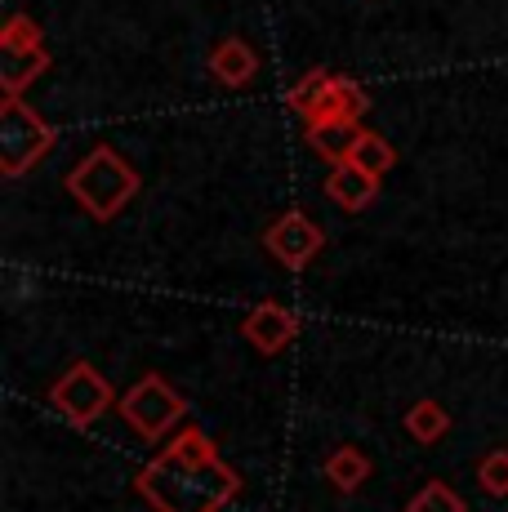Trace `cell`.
Masks as SVG:
<instances>
[{"label":"cell","mask_w":508,"mask_h":512,"mask_svg":"<svg viewBox=\"0 0 508 512\" xmlns=\"http://www.w3.org/2000/svg\"><path fill=\"white\" fill-rule=\"evenodd\" d=\"M353 139H357V125L353 121H317V125H308V147L317 156H326L330 165L348 161Z\"/></svg>","instance_id":"8fae6325"},{"label":"cell","mask_w":508,"mask_h":512,"mask_svg":"<svg viewBox=\"0 0 508 512\" xmlns=\"http://www.w3.org/2000/svg\"><path fill=\"white\" fill-rule=\"evenodd\" d=\"M134 490L156 512H223L241 490V477L201 428H183L179 441L134 477Z\"/></svg>","instance_id":"6da1fadb"},{"label":"cell","mask_w":508,"mask_h":512,"mask_svg":"<svg viewBox=\"0 0 508 512\" xmlns=\"http://www.w3.org/2000/svg\"><path fill=\"white\" fill-rule=\"evenodd\" d=\"M32 49H45V45H41V27H36V18H27V14H9V23L0 27V54H32Z\"/></svg>","instance_id":"2e32d148"},{"label":"cell","mask_w":508,"mask_h":512,"mask_svg":"<svg viewBox=\"0 0 508 512\" xmlns=\"http://www.w3.org/2000/svg\"><path fill=\"white\" fill-rule=\"evenodd\" d=\"M50 406L67 423H76V428H90V423L112 406V383H107L90 361H76L72 370L58 374V383L50 388Z\"/></svg>","instance_id":"5b68a950"},{"label":"cell","mask_w":508,"mask_h":512,"mask_svg":"<svg viewBox=\"0 0 508 512\" xmlns=\"http://www.w3.org/2000/svg\"><path fill=\"white\" fill-rule=\"evenodd\" d=\"M326 85H330V72H321V67H317V72L299 76V81L290 85L286 103L295 107V112H299V116H304V121H308V116H312V107H317V103H321V94H326Z\"/></svg>","instance_id":"ac0fdd59"},{"label":"cell","mask_w":508,"mask_h":512,"mask_svg":"<svg viewBox=\"0 0 508 512\" xmlns=\"http://www.w3.org/2000/svg\"><path fill=\"white\" fill-rule=\"evenodd\" d=\"M477 481H482L486 495L504 499L508 495V450H491V455L482 459V468H477Z\"/></svg>","instance_id":"d6986e66"},{"label":"cell","mask_w":508,"mask_h":512,"mask_svg":"<svg viewBox=\"0 0 508 512\" xmlns=\"http://www.w3.org/2000/svg\"><path fill=\"white\" fill-rule=\"evenodd\" d=\"M263 245H268V254L281 263V268L304 272L308 263L321 254L326 236H321V228L308 219L304 210H286L281 219H272L268 228H263Z\"/></svg>","instance_id":"8992f818"},{"label":"cell","mask_w":508,"mask_h":512,"mask_svg":"<svg viewBox=\"0 0 508 512\" xmlns=\"http://www.w3.org/2000/svg\"><path fill=\"white\" fill-rule=\"evenodd\" d=\"M326 196L339 205V210L361 214L379 196V174L357 170L353 161H339V165H330V174H326Z\"/></svg>","instance_id":"ba28073f"},{"label":"cell","mask_w":508,"mask_h":512,"mask_svg":"<svg viewBox=\"0 0 508 512\" xmlns=\"http://www.w3.org/2000/svg\"><path fill=\"white\" fill-rule=\"evenodd\" d=\"M116 406H121V419L130 423L143 441H161L165 432L179 428V419L188 415V401L170 388L165 374H143Z\"/></svg>","instance_id":"277c9868"},{"label":"cell","mask_w":508,"mask_h":512,"mask_svg":"<svg viewBox=\"0 0 508 512\" xmlns=\"http://www.w3.org/2000/svg\"><path fill=\"white\" fill-rule=\"evenodd\" d=\"M366 107H370V98L357 81H348V76H330L326 94H321V103L312 107L308 125H317V121H353L357 125L361 116H366Z\"/></svg>","instance_id":"30bf717a"},{"label":"cell","mask_w":508,"mask_h":512,"mask_svg":"<svg viewBox=\"0 0 508 512\" xmlns=\"http://www.w3.org/2000/svg\"><path fill=\"white\" fill-rule=\"evenodd\" d=\"M241 334L250 339L254 352H263V357H277V352H286L290 343L299 339V317L286 308V303H254L250 317L241 321Z\"/></svg>","instance_id":"52a82bcc"},{"label":"cell","mask_w":508,"mask_h":512,"mask_svg":"<svg viewBox=\"0 0 508 512\" xmlns=\"http://www.w3.org/2000/svg\"><path fill=\"white\" fill-rule=\"evenodd\" d=\"M366 477H370V459L361 455L357 446H339L335 455L326 459V481L335 490H344V495H353L357 486H366Z\"/></svg>","instance_id":"4fadbf2b"},{"label":"cell","mask_w":508,"mask_h":512,"mask_svg":"<svg viewBox=\"0 0 508 512\" xmlns=\"http://www.w3.org/2000/svg\"><path fill=\"white\" fill-rule=\"evenodd\" d=\"M406 512H468V508H464V495H455L446 481H428L424 490L410 495Z\"/></svg>","instance_id":"e0dca14e"},{"label":"cell","mask_w":508,"mask_h":512,"mask_svg":"<svg viewBox=\"0 0 508 512\" xmlns=\"http://www.w3.org/2000/svg\"><path fill=\"white\" fill-rule=\"evenodd\" d=\"M67 192H72V201L81 205L90 219L107 223L134 201V192H139V174H134V165L125 161L116 147L99 143V147L85 152V161L76 165L72 174H67Z\"/></svg>","instance_id":"7a4b0ae2"},{"label":"cell","mask_w":508,"mask_h":512,"mask_svg":"<svg viewBox=\"0 0 508 512\" xmlns=\"http://www.w3.org/2000/svg\"><path fill=\"white\" fill-rule=\"evenodd\" d=\"M348 161H353L357 170L379 174V179H384V174L397 165V152H393V143H388L384 134H375V130H357V139H353V152H348Z\"/></svg>","instance_id":"7c38bea8"},{"label":"cell","mask_w":508,"mask_h":512,"mask_svg":"<svg viewBox=\"0 0 508 512\" xmlns=\"http://www.w3.org/2000/svg\"><path fill=\"white\" fill-rule=\"evenodd\" d=\"M45 72H50V54H45V49H32V54H5L0 85H5V94H23L27 85Z\"/></svg>","instance_id":"5bb4252c"},{"label":"cell","mask_w":508,"mask_h":512,"mask_svg":"<svg viewBox=\"0 0 508 512\" xmlns=\"http://www.w3.org/2000/svg\"><path fill=\"white\" fill-rule=\"evenodd\" d=\"M406 432L419 446H433V441H442L446 432H451V415H446L437 401H415V406L406 410Z\"/></svg>","instance_id":"9a60e30c"},{"label":"cell","mask_w":508,"mask_h":512,"mask_svg":"<svg viewBox=\"0 0 508 512\" xmlns=\"http://www.w3.org/2000/svg\"><path fill=\"white\" fill-rule=\"evenodd\" d=\"M210 76L219 85H228V90H241V85H250L254 76H259V54H254L241 36H223V41L210 49Z\"/></svg>","instance_id":"9c48e42d"},{"label":"cell","mask_w":508,"mask_h":512,"mask_svg":"<svg viewBox=\"0 0 508 512\" xmlns=\"http://www.w3.org/2000/svg\"><path fill=\"white\" fill-rule=\"evenodd\" d=\"M54 143V125L36 107H27L23 94H5V103H0V174L23 179L36 161L54 152Z\"/></svg>","instance_id":"3957f363"}]
</instances>
